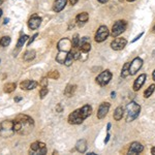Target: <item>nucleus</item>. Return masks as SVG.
Returning <instances> with one entry per match:
<instances>
[{"label": "nucleus", "mask_w": 155, "mask_h": 155, "mask_svg": "<svg viewBox=\"0 0 155 155\" xmlns=\"http://www.w3.org/2000/svg\"><path fill=\"white\" fill-rule=\"evenodd\" d=\"M12 122H14L15 131L23 136L30 134L34 127V120L28 115H18Z\"/></svg>", "instance_id": "1"}, {"label": "nucleus", "mask_w": 155, "mask_h": 155, "mask_svg": "<svg viewBox=\"0 0 155 155\" xmlns=\"http://www.w3.org/2000/svg\"><path fill=\"white\" fill-rule=\"evenodd\" d=\"M92 113V107L90 104H85L80 109H77L68 116V123L78 125V124L83 123L85 119H87Z\"/></svg>", "instance_id": "2"}, {"label": "nucleus", "mask_w": 155, "mask_h": 155, "mask_svg": "<svg viewBox=\"0 0 155 155\" xmlns=\"http://www.w3.org/2000/svg\"><path fill=\"white\" fill-rule=\"evenodd\" d=\"M141 112V106L136 101H130L126 107V121L131 122L136 120Z\"/></svg>", "instance_id": "3"}, {"label": "nucleus", "mask_w": 155, "mask_h": 155, "mask_svg": "<svg viewBox=\"0 0 155 155\" xmlns=\"http://www.w3.org/2000/svg\"><path fill=\"white\" fill-rule=\"evenodd\" d=\"M14 122L11 120H4L0 123V136L2 137H11L15 134Z\"/></svg>", "instance_id": "4"}, {"label": "nucleus", "mask_w": 155, "mask_h": 155, "mask_svg": "<svg viewBox=\"0 0 155 155\" xmlns=\"http://www.w3.org/2000/svg\"><path fill=\"white\" fill-rule=\"evenodd\" d=\"M127 28V22L124 20H118L116 21L112 27L111 35L113 37H118L122 32H124Z\"/></svg>", "instance_id": "5"}, {"label": "nucleus", "mask_w": 155, "mask_h": 155, "mask_svg": "<svg viewBox=\"0 0 155 155\" xmlns=\"http://www.w3.org/2000/svg\"><path fill=\"white\" fill-rule=\"evenodd\" d=\"M48 152V149L46 147V144L42 143V142H34V143L31 144L29 149V153L33 154V155H37V154H47Z\"/></svg>", "instance_id": "6"}, {"label": "nucleus", "mask_w": 155, "mask_h": 155, "mask_svg": "<svg viewBox=\"0 0 155 155\" xmlns=\"http://www.w3.org/2000/svg\"><path fill=\"white\" fill-rule=\"evenodd\" d=\"M109 35H110V30L107 29V26L101 25V26L97 29L94 39H95L96 42H102V41H106L107 37H109Z\"/></svg>", "instance_id": "7"}, {"label": "nucleus", "mask_w": 155, "mask_h": 155, "mask_svg": "<svg viewBox=\"0 0 155 155\" xmlns=\"http://www.w3.org/2000/svg\"><path fill=\"white\" fill-rule=\"evenodd\" d=\"M112 72L109 71V69H107V71H102L99 76H97L96 78V83L99 85V86L101 87H104L107 86V84L110 83V81H111L112 79Z\"/></svg>", "instance_id": "8"}, {"label": "nucleus", "mask_w": 155, "mask_h": 155, "mask_svg": "<svg viewBox=\"0 0 155 155\" xmlns=\"http://www.w3.org/2000/svg\"><path fill=\"white\" fill-rule=\"evenodd\" d=\"M72 48V42L69 38H62L60 39L58 45H57V49L59 52H66L69 53Z\"/></svg>", "instance_id": "9"}, {"label": "nucleus", "mask_w": 155, "mask_h": 155, "mask_svg": "<svg viewBox=\"0 0 155 155\" xmlns=\"http://www.w3.org/2000/svg\"><path fill=\"white\" fill-rule=\"evenodd\" d=\"M142 66H143V60L140 58V57H136V58L130 62V67H129L130 76H134V74L141 69Z\"/></svg>", "instance_id": "10"}, {"label": "nucleus", "mask_w": 155, "mask_h": 155, "mask_svg": "<svg viewBox=\"0 0 155 155\" xmlns=\"http://www.w3.org/2000/svg\"><path fill=\"white\" fill-rule=\"evenodd\" d=\"M127 44V41L123 37H117L115 38L113 41L111 42V48L115 50V51H120L126 46Z\"/></svg>", "instance_id": "11"}, {"label": "nucleus", "mask_w": 155, "mask_h": 155, "mask_svg": "<svg viewBox=\"0 0 155 155\" xmlns=\"http://www.w3.org/2000/svg\"><path fill=\"white\" fill-rule=\"evenodd\" d=\"M41 18L36 14L31 16V18H30L28 21V27L31 30H36L41 26Z\"/></svg>", "instance_id": "12"}, {"label": "nucleus", "mask_w": 155, "mask_h": 155, "mask_svg": "<svg viewBox=\"0 0 155 155\" xmlns=\"http://www.w3.org/2000/svg\"><path fill=\"white\" fill-rule=\"evenodd\" d=\"M79 48L81 50V52L83 53H89L91 50V45H90V39L87 36H84L82 38H80V45Z\"/></svg>", "instance_id": "13"}, {"label": "nucleus", "mask_w": 155, "mask_h": 155, "mask_svg": "<svg viewBox=\"0 0 155 155\" xmlns=\"http://www.w3.org/2000/svg\"><path fill=\"white\" fill-rule=\"evenodd\" d=\"M111 104L109 102H102V104L99 106L98 110H97V118L98 119H102L107 116V114L109 113V110Z\"/></svg>", "instance_id": "14"}, {"label": "nucleus", "mask_w": 155, "mask_h": 155, "mask_svg": "<svg viewBox=\"0 0 155 155\" xmlns=\"http://www.w3.org/2000/svg\"><path fill=\"white\" fill-rule=\"evenodd\" d=\"M144 150V146L139 142H134V143L130 144L128 149V154H139L141 152H143Z\"/></svg>", "instance_id": "15"}, {"label": "nucleus", "mask_w": 155, "mask_h": 155, "mask_svg": "<svg viewBox=\"0 0 155 155\" xmlns=\"http://www.w3.org/2000/svg\"><path fill=\"white\" fill-rule=\"evenodd\" d=\"M146 79H147L146 74H140L136 80H134V86H132V88H134V91H139V90L142 88V86L144 85Z\"/></svg>", "instance_id": "16"}, {"label": "nucleus", "mask_w": 155, "mask_h": 155, "mask_svg": "<svg viewBox=\"0 0 155 155\" xmlns=\"http://www.w3.org/2000/svg\"><path fill=\"white\" fill-rule=\"evenodd\" d=\"M37 85H38V83L35 81H32V80H25V81L21 82L20 87H21V89H23V90H32V89L35 88Z\"/></svg>", "instance_id": "17"}, {"label": "nucleus", "mask_w": 155, "mask_h": 155, "mask_svg": "<svg viewBox=\"0 0 155 155\" xmlns=\"http://www.w3.org/2000/svg\"><path fill=\"white\" fill-rule=\"evenodd\" d=\"M67 3V0H56L53 4V11L55 12H60L65 7Z\"/></svg>", "instance_id": "18"}, {"label": "nucleus", "mask_w": 155, "mask_h": 155, "mask_svg": "<svg viewBox=\"0 0 155 155\" xmlns=\"http://www.w3.org/2000/svg\"><path fill=\"white\" fill-rule=\"evenodd\" d=\"M88 19H89L88 12H81V14L78 15L77 18H76L79 26H83L84 24H86V22L88 21Z\"/></svg>", "instance_id": "19"}, {"label": "nucleus", "mask_w": 155, "mask_h": 155, "mask_svg": "<svg viewBox=\"0 0 155 155\" xmlns=\"http://www.w3.org/2000/svg\"><path fill=\"white\" fill-rule=\"evenodd\" d=\"M76 149L80 153H85L87 150V142L85 140H79L76 144Z\"/></svg>", "instance_id": "20"}, {"label": "nucleus", "mask_w": 155, "mask_h": 155, "mask_svg": "<svg viewBox=\"0 0 155 155\" xmlns=\"http://www.w3.org/2000/svg\"><path fill=\"white\" fill-rule=\"evenodd\" d=\"M123 115H124V109L122 107H116V110H115L113 117L116 121H120V120L123 118Z\"/></svg>", "instance_id": "21"}, {"label": "nucleus", "mask_w": 155, "mask_h": 155, "mask_svg": "<svg viewBox=\"0 0 155 155\" xmlns=\"http://www.w3.org/2000/svg\"><path fill=\"white\" fill-rule=\"evenodd\" d=\"M76 89H77L76 85H67L65 90H64V95L67 97H71L74 94V92H76Z\"/></svg>", "instance_id": "22"}, {"label": "nucleus", "mask_w": 155, "mask_h": 155, "mask_svg": "<svg viewBox=\"0 0 155 155\" xmlns=\"http://www.w3.org/2000/svg\"><path fill=\"white\" fill-rule=\"evenodd\" d=\"M35 58V51L33 50H28L26 51L23 55V60L24 61H31Z\"/></svg>", "instance_id": "23"}, {"label": "nucleus", "mask_w": 155, "mask_h": 155, "mask_svg": "<svg viewBox=\"0 0 155 155\" xmlns=\"http://www.w3.org/2000/svg\"><path fill=\"white\" fill-rule=\"evenodd\" d=\"M67 55H68V53H66V52H59L58 51V54H57V56H56V61L58 62L59 64H64L65 63Z\"/></svg>", "instance_id": "24"}, {"label": "nucleus", "mask_w": 155, "mask_h": 155, "mask_svg": "<svg viewBox=\"0 0 155 155\" xmlns=\"http://www.w3.org/2000/svg\"><path fill=\"white\" fill-rule=\"evenodd\" d=\"M129 67H130V63L126 62V63L123 65V67H122L121 78H127V77L129 76V74H130V72H129Z\"/></svg>", "instance_id": "25"}, {"label": "nucleus", "mask_w": 155, "mask_h": 155, "mask_svg": "<svg viewBox=\"0 0 155 155\" xmlns=\"http://www.w3.org/2000/svg\"><path fill=\"white\" fill-rule=\"evenodd\" d=\"M27 39H29V36L26 35V34H24V35H22L21 37H20L18 42H17V51H19V50L24 46V44L26 42Z\"/></svg>", "instance_id": "26"}, {"label": "nucleus", "mask_w": 155, "mask_h": 155, "mask_svg": "<svg viewBox=\"0 0 155 155\" xmlns=\"http://www.w3.org/2000/svg\"><path fill=\"white\" fill-rule=\"evenodd\" d=\"M16 87H17L16 83H7L6 85H4L3 91L5 92V93H12V91H15Z\"/></svg>", "instance_id": "27"}, {"label": "nucleus", "mask_w": 155, "mask_h": 155, "mask_svg": "<svg viewBox=\"0 0 155 155\" xmlns=\"http://www.w3.org/2000/svg\"><path fill=\"white\" fill-rule=\"evenodd\" d=\"M154 90H155V85H154V84L150 85L148 88L145 90V92H144V97H146V98H148V97H150V96L152 95V94H153Z\"/></svg>", "instance_id": "28"}, {"label": "nucleus", "mask_w": 155, "mask_h": 155, "mask_svg": "<svg viewBox=\"0 0 155 155\" xmlns=\"http://www.w3.org/2000/svg\"><path fill=\"white\" fill-rule=\"evenodd\" d=\"M11 37L9 36H3L0 38V46L1 47H7L11 44Z\"/></svg>", "instance_id": "29"}, {"label": "nucleus", "mask_w": 155, "mask_h": 155, "mask_svg": "<svg viewBox=\"0 0 155 155\" xmlns=\"http://www.w3.org/2000/svg\"><path fill=\"white\" fill-rule=\"evenodd\" d=\"M74 60H76V59H74V54H72V53H71V52L68 53V55H67L66 60H65V63H64V64H65L66 66H71V64H72V62H74Z\"/></svg>", "instance_id": "30"}, {"label": "nucleus", "mask_w": 155, "mask_h": 155, "mask_svg": "<svg viewBox=\"0 0 155 155\" xmlns=\"http://www.w3.org/2000/svg\"><path fill=\"white\" fill-rule=\"evenodd\" d=\"M48 79H54V80H57V79H59V77H60V74H59V71H50L49 74H48Z\"/></svg>", "instance_id": "31"}, {"label": "nucleus", "mask_w": 155, "mask_h": 155, "mask_svg": "<svg viewBox=\"0 0 155 155\" xmlns=\"http://www.w3.org/2000/svg\"><path fill=\"white\" fill-rule=\"evenodd\" d=\"M71 42H72V47H79V45H80L79 34H74V37H72V39H71Z\"/></svg>", "instance_id": "32"}, {"label": "nucleus", "mask_w": 155, "mask_h": 155, "mask_svg": "<svg viewBox=\"0 0 155 155\" xmlns=\"http://www.w3.org/2000/svg\"><path fill=\"white\" fill-rule=\"evenodd\" d=\"M48 92H49L48 87H41V91H39V95H41V98L44 99L45 97H46L47 94H48Z\"/></svg>", "instance_id": "33"}, {"label": "nucleus", "mask_w": 155, "mask_h": 155, "mask_svg": "<svg viewBox=\"0 0 155 155\" xmlns=\"http://www.w3.org/2000/svg\"><path fill=\"white\" fill-rule=\"evenodd\" d=\"M39 85H41V87H48V77L42 78Z\"/></svg>", "instance_id": "34"}, {"label": "nucleus", "mask_w": 155, "mask_h": 155, "mask_svg": "<svg viewBox=\"0 0 155 155\" xmlns=\"http://www.w3.org/2000/svg\"><path fill=\"white\" fill-rule=\"evenodd\" d=\"M37 35H38V34H37V33H35V34H34L33 36L31 37V38H29V41H28V44H27V45H28V46H30V45H31L32 42L34 41V39H35L36 37H37Z\"/></svg>", "instance_id": "35"}, {"label": "nucleus", "mask_w": 155, "mask_h": 155, "mask_svg": "<svg viewBox=\"0 0 155 155\" xmlns=\"http://www.w3.org/2000/svg\"><path fill=\"white\" fill-rule=\"evenodd\" d=\"M143 34H144V33H143V32H141V33H140V34H139V35H137L136 37H134V39H132V41H131V42H136V41H137V39H140V38H141V37H142V36H143Z\"/></svg>", "instance_id": "36"}, {"label": "nucleus", "mask_w": 155, "mask_h": 155, "mask_svg": "<svg viewBox=\"0 0 155 155\" xmlns=\"http://www.w3.org/2000/svg\"><path fill=\"white\" fill-rule=\"evenodd\" d=\"M56 111L58 112V113H61L62 112V107H61V104H57V107H56Z\"/></svg>", "instance_id": "37"}, {"label": "nucleus", "mask_w": 155, "mask_h": 155, "mask_svg": "<svg viewBox=\"0 0 155 155\" xmlns=\"http://www.w3.org/2000/svg\"><path fill=\"white\" fill-rule=\"evenodd\" d=\"M109 140H110V134H109V131H107V134L106 139H104V144H107V142H109Z\"/></svg>", "instance_id": "38"}, {"label": "nucleus", "mask_w": 155, "mask_h": 155, "mask_svg": "<svg viewBox=\"0 0 155 155\" xmlns=\"http://www.w3.org/2000/svg\"><path fill=\"white\" fill-rule=\"evenodd\" d=\"M78 1L79 0H69V3H71V5H76Z\"/></svg>", "instance_id": "39"}, {"label": "nucleus", "mask_w": 155, "mask_h": 155, "mask_svg": "<svg viewBox=\"0 0 155 155\" xmlns=\"http://www.w3.org/2000/svg\"><path fill=\"white\" fill-rule=\"evenodd\" d=\"M20 101H22L21 96H18V97H16V98H15V101H16V102H19Z\"/></svg>", "instance_id": "40"}, {"label": "nucleus", "mask_w": 155, "mask_h": 155, "mask_svg": "<svg viewBox=\"0 0 155 155\" xmlns=\"http://www.w3.org/2000/svg\"><path fill=\"white\" fill-rule=\"evenodd\" d=\"M110 129H111V123H107V131H110Z\"/></svg>", "instance_id": "41"}, {"label": "nucleus", "mask_w": 155, "mask_h": 155, "mask_svg": "<svg viewBox=\"0 0 155 155\" xmlns=\"http://www.w3.org/2000/svg\"><path fill=\"white\" fill-rule=\"evenodd\" d=\"M111 97H112V98H115V97H116V92H112Z\"/></svg>", "instance_id": "42"}, {"label": "nucleus", "mask_w": 155, "mask_h": 155, "mask_svg": "<svg viewBox=\"0 0 155 155\" xmlns=\"http://www.w3.org/2000/svg\"><path fill=\"white\" fill-rule=\"evenodd\" d=\"M97 1H99L101 3H107V2L109 1V0H97Z\"/></svg>", "instance_id": "43"}, {"label": "nucleus", "mask_w": 155, "mask_h": 155, "mask_svg": "<svg viewBox=\"0 0 155 155\" xmlns=\"http://www.w3.org/2000/svg\"><path fill=\"white\" fill-rule=\"evenodd\" d=\"M151 153L155 155V147H153V148L151 149Z\"/></svg>", "instance_id": "44"}, {"label": "nucleus", "mask_w": 155, "mask_h": 155, "mask_svg": "<svg viewBox=\"0 0 155 155\" xmlns=\"http://www.w3.org/2000/svg\"><path fill=\"white\" fill-rule=\"evenodd\" d=\"M8 22H9V19H4V24H7V23H8Z\"/></svg>", "instance_id": "45"}, {"label": "nucleus", "mask_w": 155, "mask_h": 155, "mask_svg": "<svg viewBox=\"0 0 155 155\" xmlns=\"http://www.w3.org/2000/svg\"><path fill=\"white\" fill-rule=\"evenodd\" d=\"M152 78H153V80H154V81H155V69H154L153 74H152Z\"/></svg>", "instance_id": "46"}, {"label": "nucleus", "mask_w": 155, "mask_h": 155, "mask_svg": "<svg viewBox=\"0 0 155 155\" xmlns=\"http://www.w3.org/2000/svg\"><path fill=\"white\" fill-rule=\"evenodd\" d=\"M3 2H4V0H0V5H1V4L3 3Z\"/></svg>", "instance_id": "47"}, {"label": "nucleus", "mask_w": 155, "mask_h": 155, "mask_svg": "<svg viewBox=\"0 0 155 155\" xmlns=\"http://www.w3.org/2000/svg\"><path fill=\"white\" fill-rule=\"evenodd\" d=\"M1 16H2V9H0V18H1Z\"/></svg>", "instance_id": "48"}, {"label": "nucleus", "mask_w": 155, "mask_h": 155, "mask_svg": "<svg viewBox=\"0 0 155 155\" xmlns=\"http://www.w3.org/2000/svg\"><path fill=\"white\" fill-rule=\"evenodd\" d=\"M128 2H132V1H134V0H127Z\"/></svg>", "instance_id": "49"}, {"label": "nucleus", "mask_w": 155, "mask_h": 155, "mask_svg": "<svg viewBox=\"0 0 155 155\" xmlns=\"http://www.w3.org/2000/svg\"><path fill=\"white\" fill-rule=\"evenodd\" d=\"M153 32L155 33V25H154V27H153Z\"/></svg>", "instance_id": "50"}, {"label": "nucleus", "mask_w": 155, "mask_h": 155, "mask_svg": "<svg viewBox=\"0 0 155 155\" xmlns=\"http://www.w3.org/2000/svg\"><path fill=\"white\" fill-rule=\"evenodd\" d=\"M0 61H1V60H0Z\"/></svg>", "instance_id": "51"}]
</instances>
